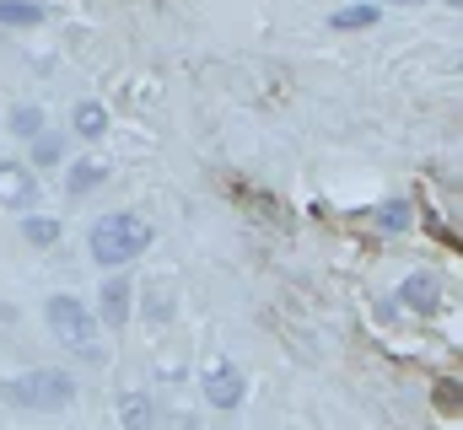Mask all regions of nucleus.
Listing matches in <instances>:
<instances>
[{
	"instance_id": "6e6552de",
	"label": "nucleus",
	"mask_w": 463,
	"mask_h": 430,
	"mask_svg": "<svg viewBox=\"0 0 463 430\" xmlns=\"http://www.w3.org/2000/svg\"><path fill=\"white\" fill-rule=\"evenodd\" d=\"M118 420H124V430H156V409H151V398L146 393H118Z\"/></svg>"
},
{
	"instance_id": "423d86ee",
	"label": "nucleus",
	"mask_w": 463,
	"mask_h": 430,
	"mask_svg": "<svg viewBox=\"0 0 463 430\" xmlns=\"http://www.w3.org/2000/svg\"><path fill=\"white\" fill-rule=\"evenodd\" d=\"M129 296H135V285L114 275V280H103V291H98V322L103 328H124L129 322Z\"/></svg>"
},
{
	"instance_id": "20e7f679",
	"label": "nucleus",
	"mask_w": 463,
	"mask_h": 430,
	"mask_svg": "<svg viewBox=\"0 0 463 430\" xmlns=\"http://www.w3.org/2000/svg\"><path fill=\"white\" fill-rule=\"evenodd\" d=\"M38 178H33V167H16V162H0V205L5 210H33L38 205Z\"/></svg>"
},
{
	"instance_id": "ddd939ff",
	"label": "nucleus",
	"mask_w": 463,
	"mask_h": 430,
	"mask_svg": "<svg viewBox=\"0 0 463 430\" xmlns=\"http://www.w3.org/2000/svg\"><path fill=\"white\" fill-rule=\"evenodd\" d=\"M372 220H377V231H388V237H399V231H410V220H415V210H410V200H383Z\"/></svg>"
},
{
	"instance_id": "f3484780",
	"label": "nucleus",
	"mask_w": 463,
	"mask_h": 430,
	"mask_svg": "<svg viewBox=\"0 0 463 430\" xmlns=\"http://www.w3.org/2000/svg\"><path fill=\"white\" fill-rule=\"evenodd\" d=\"M437 409H442V415H463V388H448V382H442V388H437Z\"/></svg>"
},
{
	"instance_id": "dca6fc26",
	"label": "nucleus",
	"mask_w": 463,
	"mask_h": 430,
	"mask_svg": "<svg viewBox=\"0 0 463 430\" xmlns=\"http://www.w3.org/2000/svg\"><path fill=\"white\" fill-rule=\"evenodd\" d=\"M22 237H27L33 248H49V242H60V220H49V215H27V220H22Z\"/></svg>"
},
{
	"instance_id": "39448f33",
	"label": "nucleus",
	"mask_w": 463,
	"mask_h": 430,
	"mask_svg": "<svg viewBox=\"0 0 463 430\" xmlns=\"http://www.w3.org/2000/svg\"><path fill=\"white\" fill-rule=\"evenodd\" d=\"M242 393H248V382H242V371H237L232 360H216V366L205 371V404H211V409H237Z\"/></svg>"
},
{
	"instance_id": "a211bd4d",
	"label": "nucleus",
	"mask_w": 463,
	"mask_h": 430,
	"mask_svg": "<svg viewBox=\"0 0 463 430\" xmlns=\"http://www.w3.org/2000/svg\"><path fill=\"white\" fill-rule=\"evenodd\" d=\"M388 5H426V0H388Z\"/></svg>"
},
{
	"instance_id": "f257e3e1",
	"label": "nucleus",
	"mask_w": 463,
	"mask_h": 430,
	"mask_svg": "<svg viewBox=\"0 0 463 430\" xmlns=\"http://www.w3.org/2000/svg\"><path fill=\"white\" fill-rule=\"evenodd\" d=\"M0 398L16 409H33V415H60L76 404V377L60 366H38L22 377H0Z\"/></svg>"
},
{
	"instance_id": "f8f14e48",
	"label": "nucleus",
	"mask_w": 463,
	"mask_h": 430,
	"mask_svg": "<svg viewBox=\"0 0 463 430\" xmlns=\"http://www.w3.org/2000/svg\"><path fill=\"white\" fill-rule=\"evenodd\" d=\"M49 11L38 0H0V27H38Z\"/></svg>"
},
{
	"instance_id": "0eeeda50",
	"label": "nucleus",
	"mask_w": 463,
	"mask_h": 430,
	"mask_svg": "<svg viewBox=\"0 0 463 430\" xmlns=\"http://www.w3.org/2000/svg\"><path fill=\"white\" fill-rule=\"evenodd\" d=\"M399 302H404L410 313H420V318H437V307H442V285H437V275H404Z\"/></svg>"
},
{
	"instance_id": "1a4fd4ad",
	"label": "nucleus",
	"mask_w": 463,
	"mask_h": 430,
	"mask_svg": "<svg viewBox=\"0 0 463 430\" xmlns=\"http://www.w3.org/2000/svg\"><path fill=\"white\" fill-rule=\"evenodd\" d=\"M103 178H109V162H103V156H87V162H71L65 189H71V194H92Z\"/></svg>"
},
{
	"instance_id": "f03ea898",
	"label": "nucleus",
	"mask_w": 463,
	"mask_h": 430,
	"mask_svg": "<svg viewBox=\"0 0 463 430\" xmlns=\"http://www.w3.org/2000/svg\"><path fill=\"white\" fill-rule=\"evenodd\" d=\"M146 248H151V226L135 210L103 215V220H92V231H87V253H92L103 269H124V264L140 258Z\"/></svg>"
},
{
	"instance_id": "7ed1b4c3",
	"label": "nucleus",
	"mask_w": 463,
	"mask_h": 430,
	"mask_svg": "<svg viewBox=\"0 0 463 430\" xmlns=\"http://www.w3.org/2000/svg\"><path fill=\"white\" fill-rule=\"evenodd\" d=\"M43 322H49V333H54L65 350L98 355V318H92L76 296H49V302H43Z\"/></svg>"
},
{
	"instance_id": "aec40b11",
	"label": "nucleus",
	"mask_w": 463,
	"mask_h": 430,
	"mask_svg": "<svg viewBox=\"0 0 463 430\" xmlns=\"http://www.w3.org/2000/svg\"><path fill=\"white\" fill-rule=\"evenodd\" d=\"M453 5H463V0H453Z\"/></svg>"
},
{
	"instance_id": "9b49d317",
	"label": "nucleus",
	"mask_w": 463,
	"mask_h": 430,
	"mask_svg": "<svg viewBox=\"0 0 463 430\" xmlns=\"http://www.w3.org/2000/svg\"><path fill=\"white\" fill-rule=\"evenodd\" d=\"M71 124H76L81 140H103V135H109V113H103V103H76Z\"/></svg>"
},
{
	"instance_id": "6ab92c4d",
	"label": "nucleus",
	"mask_w": 463,
	"mask_h": 430,
	"mask_svg": "<svg viewBox=\"0 0 463 430\" xmlns=\"http://www.w3.org/2000/svg\"><path fill=\"white\" fill-rule=\"evenodd\" d=\"M453 70H458V76H463V54H458V65H453Z\"/></svg>"
},
{
	"instance_id": "9d476101",
	"label": "nucleus",
	"mask_w": 463,
	"mask_h": 430,
	"mask_svg": "<svg viewBox=\"0 0 463 430\" xmlns=\"http://www.w3.org/2000/svg\"><path fill=\"white\" fill-rule=\"evenodd\" d=\"M383 16H377V5L372 0H361V5H340L335 16H329V27L335 33H355V27H377Z\"/></svg>"
},
{
	"instance_id": "2eb2a0df",
	"label": "nucleus",
	"mask_w": 463,
	"mask_h": 430,
	"mask_svg": "<svg viewBox=\"0 0 463 430\" xmlns=\"http://www.w3.org/2000/svg\"><path fill=\"white\" fill-rule=\"evenodd\" d=\"M11 135H22V140H33V135H43V108H33V103H22V108H11Z\"/></svg>"
},
{
	"instance_id": "4468645a",
	"label": "nucleus",
	"mask_w": 463,
	"mask_h": 430,
	"mask_svg": "<svg viewBox=\"0 0 463 430\" xmlns=\"http://www.w3.org/2000/svg\"><path fill=\"white\" fill-rule=\"evenodd\" d=\"M60 162H65V140L49 135V129L33 135V167H60Z\"/></svg>"
}]
</instances>
